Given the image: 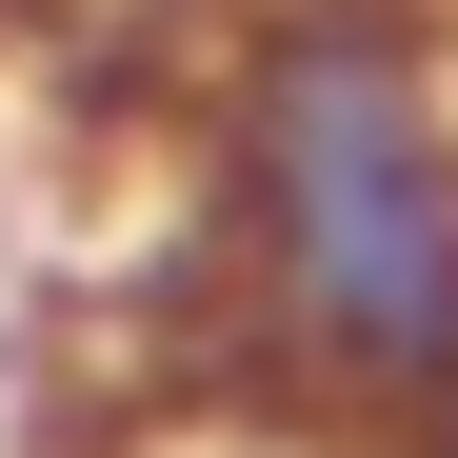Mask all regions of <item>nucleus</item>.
I'll return each instance as SVG.
<instances>
[{
  "label": "nucleus",
  "mask_w": 458,
  "mask_h": 458,
  "mask_svg": "<svg viewBox=\"0 0 458 458\" xmlns=\"http://www.w3.org/2000/svg\"><path fill=\"white\" fill-rule=\"evenodd\" d=\"M180 240L279 419L458 438V81L419 0H259L199 60Z\"/></svg>",
  "instance_id": "nucleus-1"
}]
</instances>
